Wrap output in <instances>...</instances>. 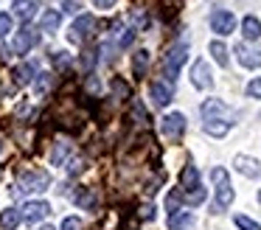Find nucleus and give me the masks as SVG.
<instances>
[{"mask_svg":"<svg viewBox=\"0 0 261 230\" xmlns=\"http://www.w3.org/2000/svg\"><path fill=\"white\" fill-rule=\"evenodd\" d=\"M233 166H236V171H239V174H244V177H250V180H258V177H261V166H258V160H253V157H247V155H236Z\"/></svg>","mask_w":261,"mask_h":230,"instance_id":"nucleus-12","label":"nucleus"},{"mask_svg":"<svg viewBox=\"0 0 261 230\" xmlns=\"http://www.w3.org/2000/svg\"><path fill=\"white\" fill-rule=\"evenodd\" d=\"M20 224V211L17 208H6V211L0 213V227L3 230H14Z\"/></svg>","mask_w":261,"mask_h":230,"instance_id":"nucleus-22","label":"nucleus"},{"mask_svg":"<svg viewBox=\"0 0 261 230\" xmlns=\"http://www.w3.org/2000/svg\"><path fill=\"white\" fill-rule=\"evenodd\" d=\"M199 112H202L205 118H214V115H219L222 121H225V118H233V112L225 107V101H222V98H208V101H202V107H199Z\"/></svg>","mask_w":261,"mask_h":230,"instance_id":"nucleus-13","label":"nucleus"},{"mask_svg":"<svg viewBox=\"0 0 261 230\" xmlns=\"http://www.w3.org/2000/svg\"><path fill=\"white\" fill-rule=\"evenodd\" d=\"M236 59H239V65L247 67V70L261 67V48H253V45H247V42H239L236 45Z\"/></svg>","mask_w":261,"mask_h":230,"instance_id":"nucleus-7","label":"nucleus"},{"mask_svg":"<svg viewBox=\"0 0 261 230\" xmlns=\"http://www.w3.org/2000/svg\"><path fill=\"white\" fill-rule=\"evenodd\" d=\"M82 168H85V160H82V157H73V160L68 163V174H79Z\"/></svg>","mask_w":261,"mask_h":230,"instance_id":"nucleus-38","label":"nucleus"},{"mask_svg":"<svg viewBox=\"0 0 261 230\" xmlns=\"http://www.w3.org/2000/svg\"><path fill=\"white\" fill-rule=\"evenodd\" d=\"M194 213H188V211H177L174 216H169V227L171 230H191L194 227Z\"/></svg>","mask_w":261,"mask_h":230,"instance_id":"nucleus-18","label":"nucleus"},{"mask_svg":"<svg viewBox=\"0 0 261 230\" xmlns=\"http://www.w3.org/2000/svg\"><path fill=\"white\" fill-rule=\"evenodd\" d=\"M244 93H247L250 98H261V76L253 79V82L247 84V90H244Z\"/></svg>","mask_w":261,"mask_h":230,"instance_id":"nucleus-34","label":"nucleus"},{"mask_svg":"<svg viewBox=\"0 0 261 230\" xmlns=\"http://www.w3.org/2000/svg\"><path fill=\"white\" fill-rule=\"evenodd\" d=\"M149 93H152V98L158 107H166L171 101V95H174V87H171L169 82H163V79H158V82L149 84Z\"/></svg>","mask_w":261,"mask_h":230,"instance_id":"nucleus-11","label":"nucleus"},{"mask_svg":"<svg viewBox=\"0 0 261 230\" xmlns=\"http://www.w3.org/2000/svg\"><path fill=\"white\" fill-rule=\"evenodd\" d=\"M180 185H182V194H188V191L199 188V185H202V183H199V168L188 163V166L180 171Z\"/></svg>","mask_w":261,"mask_h":230,"instance_id":"nucleus-14","label":"nucleus"},{"mask_svg":"<svg viewBox=\"0 0 261 230\" xmlns=\"http://www.w3.org/2000/svg\"><path fill=\"white\" fill-rule=\"evenodd\" d=\"M37 9H40V0H17L14 3V14L20 22H29L31 17H37Z\"/></svg>","mask_w":261,"mask_h":230,"instance_id":"nucleus-15","label":"nucleus"},{"mask_svg":"<svg viewBox=\"0 0 261 230\" xmlns=\"http://www.w3.org/2000/svg\"><path fill=\"white\" fill-rule=\"evenodd\" d=\"M34 76H37V62H23V65L14 70V84L25 87V84H29Z\"/></svg>","mask_w":261,"mask_h":230,"instance_id":"nucleus-20","label":"nucleus"},{"mask_svg":"<svg viewBox=\"0 0 261 230\" xmlns=\"http://www.w3.org/2000/svg\"><path fill=\"white\" fill-rule=\"evenodd\" d=\"M146 67H149V50H135L132 54V73L141 79L146 76Z\"/></svg>","mask_w":261,"mask_h":230,"instance_id":"nucleus-21","label":"nucleus"},{"mask_svg":"<svg viewBox=\"0 0 261 230\" xmlns=\"http://www.w3.org/2000/svg\"><path fill=\"white\" fill-rule=\"evenodd\" d=\"M48 183H51V174H48V171L23 174V177L17 180V188H14V194H31V191H42Z\"/></svg>","mask_w":261,"mask_h":230,"instance_id":"nucleus-3","label":"nucleus"},{"mask_svg":"<svg viewBox=\"0 0 261 230\" xmlns=\"http://www.w3.org/2000/svg\"><path fill=\"white\" fill-rule=\"evenodd\" d=\"M12 31V14H0V37H6Z\"/></svg>","mask_w":261,"mask_h":230,"instance_id":"nucleus-37","label":"nucleus"},{"mask_svg":"<svg viewBox=\"0 0 261 230\" xmlns=\"http://www.w3.org/2000/svg\"><path fill=\"white\" fill-rule=\"evenodd\" d=\"M208 50H211V54H214V59H216V62H219V65H222V67H225V65H227V48H225V45H222V42H219V39H214V42H211V45H208Z\"/></svg>","mask_w":261,"mask_h":230,"instance_id":"nucleus-25","label":"nucleus"},{"mask_svg":"<svg viewBox=\"0 0 261 230\" xmlns=\"http://www.w3.org/2000/svg\"><path fill=\"white\" fill-rule=\"evenodd\" d=\"M242 34H244V39L255 42V39L261 37V20H258V17H253V14L244 17V20H242Z\"/></svg>","mask_w":261,"mask_h":230,"instance_id":"nucleus-17","label":"nucleus"},{"mask_svg":"<svg viewBox=\"0 0 261 230\" xmlns=\"http://www.w3.org/2000/svg\"><path fill=\"white\" fill-rule=\"evenodd\" d=\"M202 129L211 135V138H225L230 132V121H222V118H205Z\"/></svg>","mask_w":261,"mask_h":230,"instance_id":"nucleus-16","label":"nucleus"},{"mask_svg":"<svg viewBox=\"0 0 261 230\" xmlns=\"http://www.w3.org/2000/svg\"><path fill=\"white\" fill-rule=\"evenodd\" d=\"M186 56H188V45H186V42L174 45V48H171L169 54L163 56V76H166L163 82L174 84V79H177V73H180L182 62H186Z\"/></svg>","mask_w":261,"mask_h":230,"instance_id":"nucleus-1","label":"nucleus"},{"mask_svg":"<svg viewBox=\"0 0 261 230\" xmlns=\"http://www.w3.org/2000/svg\"><path fill=\"white\" fill-rule=\"evenodd\" d=\"M68 157H70V143H68V140L57 143V149H54V155H51V163H54V166H62Z\"/></svg>","mask_w":261,"mask_h":230,"instance_id":"nucleus-24","label":"nucleus"},{"mask_svg":"<svg viewBox=\"0 0 261 230\" xmlns=\"http://www.w3.org/2000/svg\"><path fill=\"white\" fill-rule=\"evenodd\" d=\"M233 28H236V17H233V11L216 9L214 14H211V31H216L219 37H227V34H233Z\"/></svg>","mask_w":261,"mask_h":230,"instance_id":"nucleus-5","label":"nucleus"},{"mask_svg":"<svg viewBox=\"0 0 261 230\" xmlns=\"http://www.w3.org/2000/svg\"><path fill=\"white\" fill-rule=\"evenodd\" d=\"M258 202H261V191H258Z\"/></svg>","mask_w":261,"mask_h":230,"instance_id":"nucleus-41","label":"nucleus"},{"mask_svg":"<svg viewBox=\"0 0 261 230\" xmlns=\"http://www.w3.org/2000/svg\"><path fill=\"white\" fill-rule=\"evenodd\" d=\"M51 84H54L51 73H40V79H37V84H34L37 95H45V93H51Z\"/></svg>","mask_w":261,"mask_h":230,"instance_id":"nucleus-27","label":"nucleus"},{"mask_svg":"<svg viewBox=\"0 0 261 230\" xmlns=\"http://www.w3.org/2000/svg\"><path fill=\"white\" fill-rule=\"evenodd\" d=\"M132 118H135L138 126H146V121H149V118H146V110H143V104H141L138 98H132Z\"/></svg>","mask_w":261,"mask_h":230,"instance_id":"nucleus-28","label":"nucleus"},{"mask_svg":"<svg viewBox=\"0 0 261 230\" xmlns=\"http://www.w3.org/2000/svg\"><path fill=\"white\" fill-rule=\"evenodd\" d=\"M40 230H54V227H51V224H42V227H40Z\"/></svg>","mask_w":261,"mask_h":230,"instance_id":"nucleus-40","label":"nucleus"},{"mask_svg":"<svg viewBox=\"0 0 261 230\" xmlns=\"http://www.w3.org/2000/svg\"><path fill=\"white\" fill-rule=\"evenodd\" d=\"M48 213H51V205L42 202V199H31V202H25V205L20 208V219L29 222V224H37L40 219H45Z\"/></svg>","mask_w":261,"mask_h":230,"instance_id":"nucleus-4","label":"nucleus"},{"mask_svg":"<svg viewBox=\"0 0 261 230\" xmlns=\"http://www.w3.org/2000/svg\"><path fill=\"white\" fill-rule=\"evenodd\" d=\"M113 90L118 98H129V84L124 82V79H113Z\"/></svg>","mask_w":261,"mask_h":230,"instance_id":"nucleus-32","label":"nucleus"},{"mask_svg":"<svg viewBox=\"0 0 261 230\" xmlns=\"http://www.w3.org/2000/svg\"><path fill=\"white\" fill-rule=\"evenodd\" d=\"M40 42V34L34 31V28H23V31L17 34V37H14V42H12V50L17 56H23V54H29L31 48H34V45Z\"/></svg>","mask_w":261,"mask_h":230,"instance_id":"nucleus-9","label":"nucleus"},{"mask_svg":"<svg viewBox=\"0 0 261 230\" xmlns=\"http://www.w3.org/2000/svg\"><path fill=\"white\" fill-rule=\"evenodd\" d=\"M82 65H85L87 70H93V65H96V50L93 48H87L85 54H82Z\"/></svg>","mask_w":261,"mask_h":230,"instance_id":"nucleus-35","label":"nucleus"},{"mask_svg":"<svg viewBox=\"0 0 261 230\" xmlns=\"http://www.w3.org/2000/svg\"><path fill=\"white\" fill-rule=\"evenodd\" d=\"M96 25V20H93V14H79L73 20V25L68 28V39L73 45H79V42H85V37L90 34V28Z\"/></svg>","mask_w":261,"mask_h":230,"instance_id":"nucleus-6","label":"nucleus"},{"mask_svg":"<svg viewBox=\"0 0 261 230\" xmlns=\"http://www.w3.org/2000/svg\"><path fill=\"white\" fill-rule=\"evenodd\" d=\"M233 222H236V227H239V230H261V224L255 222V219L244 216V213H239V216L233 219Z\"/></svg>","mask_w":261,"mask_h":230,"instance_id":"nucleus-30","label":"nucleus"},{"mask_svg":"<svg viewBox=\"0 0 261 230\" xmlns=\"http://www.w3.org/2000/svg\"><path fill=\"white\" fill-rule=\"evenodd\" d=\"M132 39H135V28H126L124 37H121V42H118V48H121V50H126V48L132 45Z\"/></svg>","mask_w":261,"mask_h":230,"instance_id":"nucleus-36","label":"nucleus"},{"mask_svg":"<svg viewBox=\"0 0 261 230\" xmlns=\"http://www.w3.org/2000/svg\"><path fill=\"white\" fill-rule=\"evenodd\" d=\"M182 132H186V115L182 112H169L163 118V135L169 140H177Z\"/></svg>","mask_w":261,"mask_h":230,"instance_id":"nucleus-10","label":"nucleus"},{"mask_svg":"<svg viewBox=\"0 0 261 230\" xmlns=\"http://www.w3.org/2000/svg\"><path fill=\"white\" fill-rule=\"evenodd\" d=\"M51 62H54V67H57V70H68V67H70V56L65 54V50H54Z\"/></svg>","mask_w":261,"mask_h":230,"instance_id":"nucleus-29","label":"nucleus"},{"mask_svg":"<svg viewBox=\"0 0 261 230\" xmlns=\"http://www.w3.org/2000/svg\"><path fill=\"white\" fill-rule=\"evenodd\" d=\"M180 202H182V194H177V191H171V194H169V199H166V208H169V216H174V213H177V208H180Z\"/></svg>","mask_w":261,"mask_h":230,"instance_id":"nucleus-31","label":"nucleus"},{"mask_svg":"<svg viewBox=\"0 0 261 230\" xmlns=\"http://www.w3.org/2000/svg\"><path fill=\"white\" fill-rule=\"evenodd\" d=\"M76 202H79V208H87V211H96V194H93L90 188H82L79 194H76Z\"/></svg>","mask_w":261,"mask_h":230,"instance_id":"nucleus-23","label":"nucleus"},{"mask_svg":"<svg viewBox=\"0 0 261 230\" xmlns=\"http://www.w3.org/2000/svg\"><path fill=\"white\" fill-rule=\"evenodd\" d=\"M62 230H85V222L79 216H68L62 219Z\"/></svg>","mask_w":261,"mask_h":230,"instance_id":"nucleus-33","label":"nucleus"},{"mask_svg":"<svg viewBox=\"0 0 261 230\" xmlns=\"http://www.w3.org/2000/svg\"><path fill=\"white\" fill-rule=\"evenodd\" d=\"M191 84H194L197 90L214 87V76H211V67H208V62H205V59H197V62H194V67H191Z\"/></svg>","mask_w":261,"mask_h":230,"instance_id":"nucleus-8","label":"nucleus"},{"mask_svg":"<svg viewBox=\"0 0 261 230\" xmlns=\"http://www.w3.org/2000/svg\"><path fill=\"white\" fill-rule=\"evenodd\" d=\"M59 22H62V11L42 9V17H40V28H42V31H57Z\"/></svg>","mask_w":261,"mask_h":230,"instance_id":"nucleus-19","label":"nucleus"},{"mask_svg":"<svg viewBox=\"0 0 261 230\" xmlns=\"http://www.w3.org/2000/svg\"><path fill=\"white\" fill-rule=\"evenodd\" d=\"M93 6H96V9H113L115 6V0H90Z\"/></svg>","mask_w":261,"mask_h":230,"instance_id":"nucleus-39","label":"nucleus"},{"mask_svg":"<svg viewBox=\"0 0 261 230\" xmlns=\"http://www.w3.org/2000/svg\"><path fill=\"white\" fill-rule=\"evenodd\" d=\"M211 180L216 183V211L230 208V202H233V196H236V194H233V185H230V180H227V171L216 166L214 171H211Z\"/></svg>","mask_w":261,"mask_h":230,"instance_id":"nucleus-2","label":"nucleus"},{"mask_svg":"<svg viewBox=\"0 0 261 230\" xmlns=\"http://www.w3.org/2000/svg\"><path fill=\"white\" fill-rule=\"evenodd\" d=\"M205 188L202 185H199V188H194V191H188V194H182V202H186V205H202L205 202Z\"/></svg>","mask_w":261,"mask_h":230,"instance_id":"nucleus-26","label":"nucleus"}]
</instances>
